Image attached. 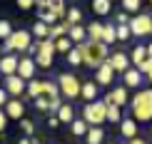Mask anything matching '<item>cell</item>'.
Returning <instances> with one entry per match:
<instances>
[{
  "instance_id": "obj_41",
  "label": "cell",
  "mask_w": 152,
  "mask_h": 144,
  "mask_svg": "<svg viewBox=\"0 0 152 144\" xmlns=\"http://www.w3.org/2000/svg\"><path fill=\"white\" fill-rule=\"evenodd\" d=\"M15 3H18V8H20V10H30L35 5V0H15Z\"/></svg>"
},
{
  "instance_id": "obj_43",
  "label": "cell",
  "mask_w": 152,
  "mask_h": 144,
  "mask_svg": "<svg viewBox=\"0 0 152 144\" xmlns=\"http://www.w3.org/2000/svg\"><path fill=\"white\" fill-rule=\"evenodd\" d=\"M5 127H8V117H5V112L0 109V132H5Z\"/></svg>"
},
{
  "instance_id": "obj_10",
  "label": "cell",
  "mask_w": 152,
  "mask_h": 144,
  "mask_svg": "<svg viewBox=\"0 0 152 144\" xmlns=\"http://www.w3.org/2000/svg\"><path fill=\"white\" fill-rule=\"evenodd\" d=\"M18 62H20L18 52H8V55H3V57H0V75H3V77L18 75Z\"/></svg>"
},
{
  "instance_id": "obj_19",
  "label": "cell",
  "mask_w": 152,
  "mask_h": 144,
  "mask_svg": "<svg viewBox=\"0 0 152 144\" xmlns=\"http://www.w3.org/2000/svg\"><path fill=\"white\" fill-rule=\"evenodd\" d=\"M55 117H58V122H75V109H72V104L70 102H62V107L58 109V114H55Z\"/></svg>"
},
{
  "instance_id": "obj_12",
  "label": "cell",
  "mask_w": 152,
  "mask_h": 144,
  "mask_svg": "<svg viewBox=\"0 0 152 144\" xmlns=\"http://www.w3.org/2000/svg\"><path fill=\"white\" fill-rule=\"evenodd\" d=\"M35 57H20V62H18V75L25 80V82H30V80H35Z\"/></svg>"
},
{
  "instance_id": "obj_46",
  "label": "cell",
  "mask_w": 152,
  "mask_h": 144,
  "mask_svg": "<svg viewBox=\"0 0 152 144\" xmlns=\"http://www.w3.org/2000/svg\"><path fill=\"white\" fill-rule=\"evenodd\" d=\"M35 5H37V10H42V8H48V0H35Z\"/></svg>"
},
{
  "instance_id": "obj_11",
  "label": "cell",
  "mask_w": 152,
  "mask_h": 144,
  "mask_svg": "<svg viewBox=\"0 0 152 144\" xmlns=\"http://www.w3.org/2000/svg\"><path fill=\"white\" fill-rule=\"evenodd\" d=\"M95 82H97V87H110L115 82V70L110 67V62H105L102 67L95 70Z\"/></svg>"
},
{
  "instance_id": "obj_5",
  "label": "cell",
  "mask_w": 152,
  "mask_h": 144,
  "mask_svg": "<svg viewBox=\"0 0 152 144\" xmlns=\"http://www.w3.org/2000/svg\"><path fill=\"white\" fill-rule=\"evenodd\" d=\"M58 90H60V97H65V99H75V97H80L82 80H80L75 72H62L60 77H58Z\"/></svg>"
},
{
  "instance_id": "obj_25",
  "label": "cell",
  "mask_w": 152,
  "mask_h": 144,
  "mask_svg": "<svg viewBox=\"0 0 152 144\" xmlns=\"http://www.w3.org/2000/svg\"><path fill=\"white\" fill-rule=\"evenodd\" d=\"M72 47H75V45L70 42V37H67V35H62V37H58V40H55V52H62V55H67Z\"/></svg>"
},
{
  "instance_id": "obj_48",
  "label": "cell",
  "mask_w": 152,
  "mask_h": 144,
  "mask_svg": "<svg viewBox=\"0 0 152 144\" xmlns=\"http://www.w3.org/2000/svg\"><path fill=\"white\" fill-rule=\"evenodd\" d=\"M147 57H152V42L147 45Z\"/></svg>"
},
{
  "instance_id": "obj_40",
  "label": "cell",
  "mask_w": 152,
  "mask_h": 144,
  "mask_svg": "<svg viewBox=\"0 0 152 144\" xmlns=\"http://www.w3.org/2000/svg\"><path fill=\"white\" fill-rule=\"evenodd\" d=\"M115 25H130V15H127L125 10L117 12V22H115Z\"/></svg>"
},
{
  "instance_id": "obj_33",
  "label": "cell",
  "mask_w": 152,
  "mask_h": 144,
  "mask_svg": "<svg viewBox=\"0 0 152 144\" xmlns=\"http://www.w3.org/2000/svg\"><path fill=\"white\" fill-rule=\"evenodd\" d=\"M37 52H45V55H55V40H37Z\"/></svg>"
},
{
  "instance_id": "obj_35",
  "label": "cell",
  "mask_w": 152,
  "mask_h": 144,
  "mask_svg": "<svg viewBox=\"0 0 152 144\" xmlns=\"http://www.w3.org/2000/svg\"><path fill=\"white\" fill-rule=\"evenodd\" d=\"M12 33H15V30H12V22L10 20H0V40H8Z\"/></svg>"
},
{
  "instance_id": "obj_30",
  "label": "cell",
  "mask_w": 152,
  "mask_h": 144,
  "mask_svg": "<svg viewBox=\"0 0 152 144\" xmlns=\"http://www.w3.org/2000/svg\"><path fill=\"white\" fill-rule=\"evenodd\" d=\"M65 60H67V65H70V67H80V65H82V55H80L77 45H75V47L70 50V52L65 55Z\"/></svg>"
},
{
  "instance_id": "obj_47",
  "label": "cell",
  "mask_w": 152,
  "mask_h": 144,
  "mask_svg": "<svg viewBox=\"0 0 152 144\" xmlns=\"http://www.w3.org/2000/svg\"><path fill=\"white\" fill-rule=\"evenodd\" d=\"M18 144H35L33 139H28V137H25V139H18Z\"/></svg>"
},
{
  "instance_id": "obj_51",
  "label": "cell",
  "mask_w": 152,
  "mask_h": 144,
  "mask_svg": "<svg viewBox=\"0 0 152 144\" xmlns=\"http://www.w3.org/2000/svg\"><path fill=\"white\" fill-rule=\"evenodd\" d=\"M150 5H152V0H150Z\"/></svg>"
},
{
  "instance_id": "obj_13",
  "label": "cell",
  "mask_w": 152,
  "mask_h": 144,
  "mask_svg": "<svg viewBox=\"0 0 152 144\" xmlns=\"http://www.w3.org/2000/svg\"><path fill=\"white\" fill-rule=\"evenodd\" d=\"M107 62H110V67L115 70V75H117V72L125 75V72L130 70V55H125V52H112Z\"/></svg>"
},
{
  "instance_id": "obj_9",
  "label": "cell",
  "mask_w": 152,
  "mask_h": 144,
  "mask_svg": "<svg viewBox=\"0 0 152 144\" xmlns=\"http://www.w3.org/2000/svg\"><path fill=\"white\" fill-rule=\"evenodd\" d=\"M105 102H107V104H117V107L122 109L125 104H130V97H127V87H125V85H117V87H112V90L105 95Z\"/></svg>"
},
{
  "instance_id": "obj_29",
  "label": "cell",
  "mask_w": 152,
  "mask_h": 144,
  "mask_svg": "<svg viewBox=\"0 0 152 144\" xmlns=\"http://www.w3.org/2000/svg\"><path fill=\"white\" fill-rule=\"evenodd\" d=\"M53 60H55V55H45V52L35 55V65L42 67V70H50V67H53Z\"/></svg>"
},
{
  "instance_id": "obj_50",
  "label": "cell",
  "mask_w": 152,
  "mask_h": 144,
  "mask_svg": "<svg viewBox=\"0 0 152 144\" xmlns=\"http://www.w3.org/2000/svg\"><path fill=\"white\" fill-rule=\"evenodd\" d=\"M110 3H117V0H110Z\"/></svg>"
},
{
  "instance_id": "obj_16",
  "label": "cell",
  "mask_w": 152,
  "mask_h": 144,
  "mask_svg": "<svg viewBox=\"0 0 152 144\" xmlns=\"http://www.w3.org/2000/svg\"><path fill=\"white\" fill-rule=\"evenodd\" d=\"M97 95H100V87H97V82H95V80H82L80 97L85 99V104H87V102H95V99H97Z\"/></svg>"
},
{
  "instance_id": "obj_1",
  "label": "cell",
  "mask_w": 152,
  "mask_h": 144,
  "mask_svg": "<svg viewBox=\"0 0 152 144\" xmlns=\"http://www.w3.org/2000/svg\"><path fill=\"white\" fill-rule=\"evenodd\" d=\"M28 97L35 99V107L40 112H55L58 114V109L62 107V99H60V90L55 82H50V80H30L28 82Z\"/></svg>"
},
{
  "instance_id": "obj_31",
  "label": "cell",
  "mask_w": 152,
  "mask_h": 144,
  "mask_svg": "<svg viewBox=\"0 0 152 144\" xmlns=\"http://www.w3.org/2000/svg\"><path fill=\"white\" fill-rule=\"evenodd\" d=\"M107 122H112V124L122 122V109H120L117 104H107Z\"/></svg>"
},
{
  "instance_id": "obj_39",
  "label": "cell",
  "mask_w": 152,
  "mask_h": 144,
  "mask_svg": "<svg viewBox=\"0 0 152 144\" xmlns=\"http://www.w3.org/2000/svg\"><path fill=\"white\" fill-rule=\"evenodd\" d=\"M20 127H23V132L25 134H35V122H30V119H20Z\"/></svg>"
},
{
  "instance_id": "obj_52",
  "label": "cell",
  "mask_w": 152,
  "mask_h": 144,
  "mask_svg": "<svg viewBox=\"0 0 152 144\" xmlns=\"http://www.w3.org/2000/svg\"><path fill=\"white\" fill-rule=\"evenodd\" d=\"M150 132H152V127H150Z\"/></svg>"
},
{
  "instance_id": "obj_37",
  "label": "cell",
  "mask_w": 152,
  "mask_h": 144,
  "mask_svg": "<svg viewBox=\"0 0 152 144\" xmlns=\"http://www.w3.org/2000/svg\"><path fill=\"white\" fill-rule=\"evenodd\" d=\"M140 5H142V0H122V8H125V12H135V15H137Z\"/></svg>"
},
{
  "instance_id": "obj_34",
  "label": "cell",
  "mask_w": 152,
  "mask_h": 144,
  "mask_svg": "<svg viewBox=\"0 0 152 144\" xmlns=\"http://www.w3.org/2000/svg\"><path fill=\"white\" fill-rule=\"evenodd\" d=\"M67 27H70L67 22H58V25H53V27H50V40H58V37L67 35Z\"/></svg>"
},
{
  "instance_id": "obj_27",
  "label": "cell",
  "mask_w": 152,
  "mask_h": 144,
  "mask_svg": "<svg viewBox=\"0 0 152 144\" xmlns=\"http://www.w3.org/2000/svg\"><path fill=\"white\" fill-rule=\"evenodd\" d=\"M87 129H90V124H87L85 119H75V122L70 124V132H72L75 137H85Z\"/></svg>"
},
{
  "instance_id": "obj_32",
  "label": "cell",
  "mask_w": 152,
  "mask_h": 144,
  "mask_svg": "<svg viewBox=\"0 0 152 144\" xmlns=\"http://www.w3.org/2000/svg\"><path fill=\"white\" fill-rule=\"evenodd\" d=\"M37 15H40V22H45V25H50L53 27L55 25V20H58V15H55L50 8H42V10H37Z\"/></svg>"
},
{
  "instance_id": "obj_36",
  "label": "cell",
  "mask_w": 152,
  "mask_h": 144,
  "mask_svg": "<svg viewBox=\"0 0 152 144\" xmlns=\"http://www.w3.org/2000/svg\"><path fill=\"white\" fill-rule=\"evenodd\" d=\"M115 30H117V40L120 42H127L132 33H130V25H115Z\"/></svg>"
},
{
  "instance_id": "obj_22",
  "label": "cell",
  "mask_w": 152,
  "mask_h": 144,
  "mask_svg": "<svg viewBox=\"0 0 152 144\" xmlns=\"http://www.w3.org/2000/svg\"><path fill=\"white\" fill-rule=\"evenodd\" d=\"M115 40H117V30H115V25L105 22V25H102V42H105L107 47H110Z\"/></svg>"
},
{
  "instance_id": "obj_26",
  "label": "cell",
  "mask_w": 152,
  "mask_h": 144,
  "mask_svg": "<svg viewBox=\"0 0 152 144\" xmlns=\"http://www.w3.org/2000/svg\"><path fill=\"white\" fill-rule=\"evenodd\" d=\"M37 40H45V37H50V25H45V22H40L37 20L35 25H33V30H30Z\"/></svg>"
},
{
  "instance_id": "obj_23",
  "label": "cell",
  "mask_w": 152,
  "mask_h": 144,
  "mask_svg": "<svg viewBox=\"0 0 152 144\" xmlns=\"http://www.w3.org/2000/svg\"><path fill=\"white\" fill-rule=\"evenodd\" d=\"M145 60H147V47L135 45V50L130 52V62H135V67H137V65H142Z\"/></svg>"
},
{
  "instance_id": "obj_2",
  "label": "cell",
  "mask_w": 152,
  "mask_h": 144,
  "mask_svg": "<svg viewBox=\"0 0 152 144\" xmlns=\"http://www.w3.org/2000/svg\"><path fill=\"white\" fill-rule=\"evenodd\" d=\"M80 55H82V65L92 67V70H97V67H102L107 60H110V47L105 45V42L100 40H85L77 45Z\"/></svg>"
},
{
  "instance_id": "obj_4",
  "label": "cell",
  "mask_w": 152,
  "mask_h": 144,
  "mask_svg": "<svg viewBox=\"0 0 152 144\" xmlns=\"http://www.w3.org/2000/svg\"><path fill=\"white\" fill-rule=\"evenodd\" d=\"M82 119L90 124V127H102V124L107 122V102L105 99L87 102L85 109H82Z\"/></svg>"
},
{
  "instance_id": "obj_38",
  "label": "cell",
  "mask_w": 152,
  "mask_h": 144,
  "mask_svg": "<svg viewBox=\"0 0 152 144\" xmlns=\"http://www.w3.org/2000/svg\"><path fill=\"white\" fill-rule=\"evenodd\" d=\"M137 70H140V75H142V77H147V75L152 72V57H147V60L142 62V65H137Z\"/></svg>"
},
{
  "instance_id": "obj_44",
  "label": "cell",
  "mask_w": 152,
  "mask_h": 144,
  "mask_svg": "<svg viewBox=\"0 0 152 144\" xmlns=\"http://www.w3.org/2000/svg\"><path fill=\"white\" fill-rule=\"evenodd\" d=\"M125 144H147V142H145L142 137H135V139H130V142H125Z\"/></svg>"
},
{
  "instance_id": "obj_42",
  "label": "cell",
  "mask_w": 152,
  "mask_h": 144,
  "mask_svg": "<svg viewBox=\"0 0 152 144\" xmlns=\"http://www.w3.org/2000/svg\"><path fill=\"white\" fill-rule=\"evenodd\" d=\"M8 102H10V95L5 92V87H0V107H5Z\"/></svg>"
},
{
  "instance_id": "obj_21",
  "label": "cell",
  "mask_w": 152,
  "mask_h": 144,
  "mask_svg": "<svg viewBox=\"0 0 152 144\" xmlns=\"http://www.w3.org/2000/svg\"><path fill=\"white\" fill-rule=\"evenodd\" d=\"M65 22L70 25V27H72V25H80V22H82V10L77 8V5H72V8H67V15H65Z\"/></svg>"
},
{
  "instance_id": "obj_7",
  "label": "cell",
  "mask_w": 152,
  "mask_h": 144,
  "mask_svg": "<svg viewBox=\"0 0 152 144\" xmlns=\"http://www.w3.org/2000/svg\"><path fill=\"white\" fill-rule=\"evenodd\" d=\"M130 33L135 37L152 35V15H147V12H137V15L130 20Z\"/></svg>"
},
{
  "instance_id": "obj_49",
  "label": "cell",
  "mask_w": 152,
  "mask_h": 144,
  "mask_svg": "<svg viewBox=\"0 0 152 144\" xmlns=\"http://www.w3.org/2000/svg\"><path fill=\"white\" fill-rule=\"evenodd\" d=\"M147 82H152V72H150V75H147Z\"/></svg>"
},
{
  "instance_id": "obj_45",
  "label": "cell",
  "mask_w": 152,
  "mask_h": 144,
  "mask_svg": "<svg viewBox=\"0 0 152 144\" xmlns=\"http://www.w3.org/2000/svg\"><path fill=\"white\" fill-rule=\"evenodd\" d=\"M58 124H60V122H58V117H50V119H48V127H53V129H55Z\"/></svg>"
},
{
  "instance_id": "obj_28",
  "label": "cell",
  "mask_w": 152,
  "mask_h": 144,
  "mask_svg": "<svg viewBox=\"0 0 152 144\" xmlns=\"http://www.w3.org/2000/svg\"><path fill=\"white\" fill-rule=\"evenodd\" d=\"M92 10H95V15H107L112 10V3L110 0H92Z\"/></svg>"
},
{
  "instance_id": "obj_3",
  "label": "cell",
  "mask_w": 152,
  "mask_h": 144,
  "mask_svg": "<svg viewBox=\"0 0 152 144\" xmlns=\"http://www.w3.org/2000/svg\"><path fill=\"white\" fill-rule=\"evenodd\" d=\"M130 112L135 122H152V87L135 92L130 99Z\"/></svg>"
},
{
  "instance_id": "obj_8",
  "label": "cell",
  "mask_w": 152,
  "mask_h": 144,
  "mask_svg": "<svg viewBox=\"0 0 152 144\" xmlns=\"http://www.w3.org/2000/svg\"><path fill=\"white\" fill-rule=\"evenodd\" d=\"M3 87H5V92H8L10 97H20V95H25V90H28V82L20 77V75H10V77H5V82H3Z\"/></svg>"
},
{
  "instance_id": "obj_20",
  "label": "cell",
  "mask_w": 152,
  "mask_h": 144,
  "mask_svg": "<svg viewBox=\"0 0 152 144\" xmlns=\"http://www.w3.org/2000/svg\"><path fill=\"white\" fill-rule=\"evenodd\" d=\"M85 139H87V144H102L105 142V129L102 127H90Z\"/></svg>"
},
{
  "instance_id": "obj_24",
  "label": "cell",
  "mask_w": 152,
  "mask_h": 144,
  "mask_svg": "<svg viewBox=\"0 0 152 144\" xmlns=\"http://www.w3.org/2000/svg\"><path fill=\"white\" fill-rule=\"evenodd\" d=\"M102 25L105 22H90V25H87V40H100V42H102Z\"/></svg>"
},
{
  "instance_id": "obj_17",
  "label": "cell",
  "mask_w": 152,
  "mask_h": 144,
  "mask_svg": "<svg viewBox=\"0 0 152 144\" xmlns=\"http://www.w3.org/2000/svg\"><path fill=\"white\" fill-rule=\"evenodd\" d=\"M142 82H145V77L140 75V70H137V67H130V70L122 75V85L127 87V90H137Z\"/></svg>"
},
{
  "instance_id": "obj_18",
  "label": "cell",
  "mask_w": 152,
  "mask_h": 144,
  "mask_svg": "<svg viewBox=\"0 0 152 144\" xmlns=\"http://www.w3.org/2000/svg\"><path fill=\"white\" fill-rule=\"evenodd\" d=\"M67 37H70L72 45H80V42L87 40V30L82 25H72V27H67Z\"/></svg>"
},
{
  "instance_id": "obj_6",
  "label": "cell",
  "mask_w": 152,
  "mask_h": 144,
  "mask_svg": "<svg viewBox=\"0 0 152 144\" xmlns=\"http://www.w3.org/2000/svg\"><path fill=\"white\" fill-rule=\"evenodd\" d=\"M30 45H33V33H30V30H15V33L5 40L3 50H5V55L8 52H25Z\"/></svg>"
},
{
  "instance_id": "obj_14",
  "label": "cell",
  "mask_w": 152,
  "mask_h": 144,
  "mask_svg": "<svg viewBox=\"0 0 152 144\" xmlns=\"http://www.w3.org/2000/svg\"><path fill=\"white\" fill-rule=\"evenodd\" d=\"M5 117L8 119H23L25 117V104L20 102V99H15V97H10V102L5 104Z\"/></svg>"
},
{
  "instance_id": "obj_15",
  "label": "cell",
  "mask_w": 152,
  "mask_h": 144,
  "mask_svg": "<svg viewBox=\"0 0 152 144\" xmlns=\"http://www.w3.org/2000/svg\"><path fill=\"white\" fill-rule=\"evenodd\" d=\"M137 132H140V124L132 119V117H122V122H120V134L130 142V139L137 137Z\"/></svg>"
},
{
  "instance_id": "obj_53",
  "label": "cell",
  "mask_w": 152,
  "mask_h": 144,
  "mask_svg": "<svg viewBox=\"0 0 152 144\" xmlns=\"http://www.w3.org/2000/svg\"><path fill=\"white\" fill-rule=\"evenodd\" d=\"M0 144H3V142H0Z\"/></svg>"
}]
</instances>
